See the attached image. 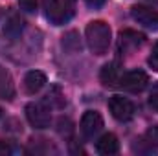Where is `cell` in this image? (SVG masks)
<instances>
[{"label": "cell", "mask_w": 158, "mask_h": 156, "mask_svg": "<svg viewBox=\"0 0 158 156\" xmlns=\"http://www.w3.org/2000/svg\"><path fill=\"white\" fill-rule=\"evenodd\" d=\"M99 79L105 86H114L119 83V70L116 63H109L101 68V74H99Z\"/></svg>", "instance_id": "7c38bea8"}, {"label": "cell", "mask_w": 158, "mask_h": 156, "mask_svg": "<svg viewBox=\"0 0 158 156\" xmlns=\"http://www.w3.org/2000/svg\"><path fill=\"white\" fill-rule=\"evenodd\" d=\"M22 24H24V22H22L19 17H11V18L7 20L6 28H4V33L9 35L11 39H15V37L20 35V31H22Z\"/></svg>", "instance_id": "4fadbf2b"}, {"label": "cell", "mask_w": 158, "mask_h": 156, "mask_svg": "<svg viewBox=\"0 0 158 156\" xmlns=\"http://www.w3.org/2000/svg\"><path fill=\"white\" fill-rule=\"evenodd\" d=\"M44 84H46V76L39 70H31L24 77V90L28 94H37Z\"/></svg>", "instance_id": "30bf717a"}, {"label": "cell", "mask_w": 158, "mask_h": 156, "mask_svg": "<svg viewBox=\"0 0 158 156\" xmlns=\"http://www.w3.org/2000/svg\"><path fill=\"white\" fill-rule=\"evenodd\" d=\"M147 63H149V66H151L155 72H158V42L153 46V50H151V55H149Z\"/></svg>", "instance_id": "9a60e30c"}, {"label": "cell", "mask_w": 158, "mask_h": 156, "mask_svg": "<svg viewBox=\"0 0 158 156\" xmlns=\"http://www.w3.org/2000/svg\"><path fill=\"white\" fill-rule=\"evenodd\" d=\"M118 149H119V142L112 132L103 134V136L96 142V151H98L99 154H116Z\"/></svg>", "instance_id": "9c48e42d"}, {"label": "cell", "mask_w": 158, "mask_h": 156, "mask_svg": "<svg viewBox=\"0 0 158 156\" xmlns=\"http://www.w3.org/2000/svg\"><path fill=\"white\" fill-rule=\"evenodd\" d=\"M86 42L94 55H105L110 46V26L103 20H92L86 30Z\"/></svg>", "instance_id": "6da1fadb"}, {"label": "cell", "mask_w": 158, "mask_h": 156, "mask_svg": "<svg viewBox=\"0 0 158 156\" xmlns=\"http://www.w3.org/2000/svg\"><path fill=\"white\" fill-rule=\"evenodd\" d=\"M109 110L118 121H131L134 116V105L121 96H112L109 99Z\"/></svg>", "instance_id": "277c9868"}, {"label": "cell", "mask_w": 158, "mask_h": 156, "mask_svg": "<svg viewBox=\"0 0 158 156\" xmlns=\"http://www.w3.org/2000/svg\"><path fill=\"white\" fill-rule=\"evenodd\" d=\"M46 18L55 24H66L76 13V0H42Z\"/></svg>", "instance_id": "7a4b0ae2"}, {"label": "cell", "mask_w": 158, "mask_h": 156, "mask_svg": "<svg viewBox=\"0 0 158 156\" xmlns=\"http://www.w3.org/2000/svg\"><path fill=\"white\" fill-rule=\"evenodd\" d=\"M149 105L158 112V84L153 86V90H151V94H149Z\"/></svg>", "instance_id": "e0dca14e"}, {"label": "cell", "mask_w": 158, "mask_h": 156, "mask_svg": "<svg viewBox=\"0 0 158 156\" xmlns=\"http://www.w3.org/2000/svg\"><path fill=\"white\" fill-rule=\"evenodd\" d=\"M103 129V117L96 110H86L81 117V132L85 138H94Z\"/></svg>", "instance_id": "8992f818"}, {"label": "cell", "mask_w": 158, "mask_h": 156, "mask_svg": "<svg viewBox=\"0 0 158 156\" xmlns=\"http://www.w3.org/2000/svg\"><path fill=\"white\" fill-rule=\"evenodd\" d=\"M26 117H28L30 125L35 129H46V127H50V121H52L50 109L44 103H28L26 105Z\"/></svg>", "instance_id": "3957f363"}, {"label": "cell", "mask_w": 158, "mask_h": 156, "mask_svg": "<svg viewBox=\"0 0 158 156\" xmlns=\"http://www.w3.org/2000/svg\"><path fill=\"white\" fill-rule=\"evenodd\" d=\"M131 15L143 28L158 31V11L156 9H151V7H145V6H134L131 9Z\"/></svg>", "instance_id": "5b68a950"}, {"label": "cell", "mask_w": 158, "mask_h": 156, "mask_svg": "<svg viewBox=\"0 0 158 156\" xmlns=\"http://www.w3.org/2000/svg\"><path fill=\"white\" fill-rule=\"evenodd\" d=\"M145 40V35L143 33H138L134 30H123L119 33V48L123 51H132L136 48H140Z\"/></svg>", "instance_id": "ba28073f"}, {"label": "cell", "mask_w": 158, "mask_h": 156, "mask_svg": "<svg viewBox=\"0 0 158 156\" xmlns=\"http://www.w3.org/2000/svg\"><path fill=\"white\" fill-rule=\"evenodd\" d=\"M147 83H149V77L142 70H132L119 77V84L129 92H142L147 86Z\"/></svg>", "instance_id": "52a82bcc"}, {"label": "cell", "mask_w": 158, "mask_h": 156, "mask_svg": "<svg viewBox=\"0 0 158 156\" xmlns=\"http://www.w3.org/2000/svg\"><path fill=\"white\" fill-rule=\"evenodd\" d=\"M19 6L26 13H35L37 11V0H19Z\"/></svg>", "instance_id": "5bb4252c"}, {"label": "cell", "mask_w": 158, "mask_h": 156, "mask_svg": "<svg viewBox=\"0 0 158 156\" xmlns=\"http://www.w3.org/2000/svg\"><path fill=\"white\" fill-rule=\"evenodd\" d=\"M145 138L156 145V143H158V127H153V129H149V130H147V134H145Z\"/></svg>", "instance_id": "ac0fdd59"}, {"label": "cell", "mask_w": 158, "mask_h": 156, "mask_svg": "<svg viewBox=\"0 0 158 156\" xmlns=\"http://www.w3.org/2000/svg\"><path fill=\"white\" fill-rule=\"evenodd\" d=\"M17 149L9 143V142H0V156H6V154H13Z\"/></svg>", "instance_id": "2e32d148"}, {"label": "cell", "mask_w": 158, "mask_h": 156, "mask_svg": "<svg viewBox=\"0 0 158 156\" xmlns=\"http://www.w3.org/2000/svg\"><path fill=\"white\" fill-rule=\"evenodd\" d=\"M0 112H2V110H0Z\"/></svg>", "instance_id": "ffe728a7"}, {"label": "cell", "mask_w": 158, "mask_h": 156, "mask_svg": "<svg viewBox=\"0 0 158 156\" xmlns=\"http://www.w3.org/2000/svg\"><path fill=\"white\" fill-rule=\"evenodd\" d=\"M105 2H107V0H85V4H86L88 7H92V9H99Z\"/></svg>", "instance_id": "d6986e66"}, {"label": "cell", "mask_w": 158, "mask_h": 156, "mask_svg": "<svg viewBox=\"0 0 158 156\" xmlns=\"http://www.w3.org/2000/svg\"><path fill=\"white\" fill-rule=\"evenodd\" d=\"M15 96V84L9 72L0 66V99H11Z\"/></svg>", "instance_id": "8fae6325"}]
</instances>
